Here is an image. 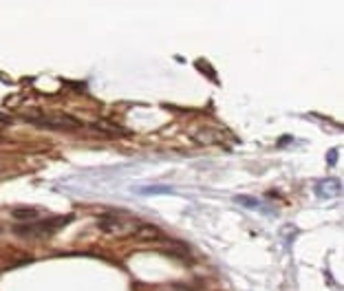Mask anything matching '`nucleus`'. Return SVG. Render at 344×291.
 I'll use <instances>...</instances> for the list:
<instances>
[{
	"instance_id": "obj_1",
	"label": "nucleus",
	"mask_w": 344,
	"mask_h": 291,
	"mask_svg": "<svg viewBox=\"0 0 344 291\" xmlns=\"http://www.w3.org/2000/svg\"><path fill=\"white\" fill-rule=\"evenodd\" d=\"M71 218H47V221L40 223H31V225H22L16 227V234H22V236H47V234H53L62 227V223H69Z\"/></svg>"
},
{
	"instance_id": "obj_2",
	"label": "nucleus",
	"mask_w": 344,
	"mask_h": 291,
	"mask_svg": "<svg viewBox=\"0 0 344 291\" xmlns=\"http://www.w3.org/2000/svg\"><path fill=\"white\" fill-rule=\"evenodd\" d=\"M318 198H336L342 194V181L340 179H322L313 188Z\"/></svg>"
},
{
	"instance_id": "obj_3",
	"label": "nucleus",
	"mask_w": 344,
	"mask_h": 291,
	"mask_svg": "<svg viewBox=\"0 0 344 291\" xmlns=\"http://www.w3.org/2000/svg\"><path fill=\"white\" fill-rule=\"evenodd\" d=\"M132 236L139 238V241H159L161 238V232L155 225H137Z\"/></svg>"
},
{
	"instance_id": "obj_4",
	"label": "nucleus",
	"mask_w": 344,
	"mask_h": 291,
	"mask_svg": "<svg viewBox=\"0 0 344 291\" xmlns=\"http://www.w3.org/2000/svg\"><path fill=\"white\" fill-rule=\"evenodd\" d=\"M38 214H40L38 207H16V210L11 212V216L18 218V221H33Z\"/></svg>"
},
{
	"instance_id": "obj_5",
	"label": "nucleus",
	"mask_w": 344,
	"mask_h": 291,
	"mask_svg": "<svg viewBox=\"0 0 344 291\" xmlns=\"http://www.w3.org/2000/svg\"><path fill=\"white\" fill-rule=\"evenodd\" d=\"M100 227L104 229V232H113V234H117V232H124V227H121V223L117 221L115 216H104L100 221Z\"/></svg>"
},
{
	"instance_id": "obj_6",
	"label": "nucleus",
	"mask_w": 344,
	"mask_h": 291,
	"mask_svg": "<svg viewBox=\"0 0 344 291\" xmlns=\"http://www.w3.org/2000/svg\"><path fill=\"white\" fill-rule=\"evenodd\" d=\"M172 188L168 186H148V188H137L135 194H141V196H152V194H170Z\"/></svg>"
},
{
	"instance_id": "obj_7",
	"label": "nucleus",
	"mask_w": 344,
	"mask_h": 291,
	"mask_svg": "<svg viewBox=\"0 0 344 291\" xmlns=\"http://www.w3.org/2000/svg\"><path fill=\"white\" fill-rule=\"evenodd\" d=\"M95 128L97 130H104V132H109V135H111V132H115V135H124V128H121V126H117V124H113V121H97V124H95Z\"/></svg>"
},
{
	"instance_id": "obj_8",
	"label": "nucleus",
	"mask_w": 344,
	"mask_h": 291,
	"mask_svg": "<svg viewBox=\"0 0 344 291\" xmlns=\"http://www.w3.org/2000/svg\"><path fill=\"white\" fill-rule=\"evenodd\" d=\"M236 203H240V205H247L249 210H258L260 207V201L254 196H236Z\"/></svg>"
},
{
	"instance_id": "obj_9",
	"label": "nucleus",
	"mask_w": 344,
	"mask_h": 291,
	"mask_svg": "<svg viewBox=\"0 0 344 291\" xmlns=\"http://www.w3.org/2000/svg\"><path fill=\"white\" fill-rule=\"evenodd\" d=\"M336 155H338L336 150H331V152H329V163H336Z\"/></svg>"
}]
</instances>
